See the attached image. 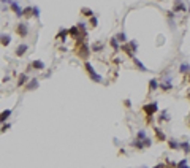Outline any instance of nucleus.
Here are the masks:
<instances>
[{"label":"nucleus","instance_id":"obj_1","mask_svg":"<svg viewBox=\"0 0 190 168\" xmlns=\"http://www.w3.org/2000/svg\"><path fill=\"white\" fill-rule=\"evenodd\" d=\"M120 51H124L128 57H135V52L138 51V41L136 40H130V41H127V43H124L120 46Z\"/></svg>","mask_w":190,"mask_h":168},{"label":"nucleus","instance_id":"obj_2","mask_svg":"<svg viewBox=\"0 0 190 168\" xmlns=\"http://www.w3.org/2000/svg\"><path fill=\"white\" fill-rule=\"evenodd\" d=\"M84 70H86V73L89 75V78H91L94 82H103V78L100 76L97 71H95L94 65L89 62V60H84Z\"/></svg>","mask_w":190,"mask_h":168},{"label":"nucleus","instance_id":"obj_3","mask_svg":"<svg viewBox=\"0 0 190 168\" xmlns=\"http://www.w3.org/2000/svg\"><path fill=\"white\" fill-rule=\"evenodd\" d=\"M143 113L147 117H154L159 113V103L157 102H149L146 105H143Z\"/></svg>","mask_w":190,"mask_h":168},{"label":"nucleus","instance_id":"obj_4","mask_svg":"<svg viewBox=\"0 0 190 168\" xmlns=\"http://www.w3.org/2000/svg\"><path fill=\"white\" fill-rule=\"evenodd\" d=\"M163 92H170L171 89H173V76H165V80H162L160 81V86H159Z\"/></svg>","mask_w":190,"mask_h":168},{"label":"nucleus","instance_id":"obj_5","mask_svg":"<svg viewBox=\"0 0 190 168\" xmlns=\"http://www.w3.org/2000/svg\"><path fill=\"white\" fill-rule=\"evenodd\" d=\"M7 3L10 5V8L14 11V14L18 16V18H21V16H24V8H22L21 5H19L18 2H16V0H8Z\"/></svg>","mask_w":190,"mask_h":168},{"label":"nucleus","instance_id":"obj_6","mask_svg":"<svg viewBox=\"0 0 190 168\" xmlns=\"http://www.w3.org/2000/svg\"><path fill=\"white\" fill-rule=\"evenodd\" d=\"M78 56H79L81 59H84V60H87V57L91 56V51H89V46H87V43H84L82 41V44H79L78 46V52H76Z\"/></svg>","mask_w":190,"mask_h":168},{"label":"nucleus","instance_id":"obj_7","mask_svg":"<svg viewBox=\"0 0 190 168\" xmlns=\"http://www.w3.org/2000/svg\"><path fill=\"white\" fill-rule=\"evenodd\" d=\"M173 11H174V13H186L187 7H186V3H184V0H174V3H173Z\"/></svg>","mask_w":190,"mask_h":168},{"label":"nucleus","instance_id":"obj_8","mask_svg":"<svg viewBox=\"0 0 190 168\" xmlns=\"http://www.w3.org/2000/svg\"><path fill=\"white\" fill-rule=\"evenodd\" d=\"M16 33L22 38L27 37V33H29V26H27V22H19L18 27H16Z\"/></svg>","mask_w":190,"mask_h":168},{"label":"nucleus","instance_id":"obj_9","mask_svg":"<svg viewBox=\"0 0 190 168\" xmlns=\"http://www.w3.org/2000/svg\"><path fill=\"white\" fill-rule=\"evenodd\" d=\"M40 87V80H38L37 76H33L32 80H29V82L25 84V89L27 91H35V89Z\"/></svg>","mask_w":190,"mask_h":168},{"label":"nucleus","instance_id":"obj_10","mask_svg":"<svg viewBox=\"0 0 190 168\" xmlns=\"http://www.w3.org/2000/svg\"><path fill=\"white\" fill-rule=\"evenodd\" d=\"M157 121H159V124H162V122H170V121H171V114L168 113V110L160 111V114H159V117H157Z\"/></svg>","mask_w":190,"mask_h":168},{"label":"nucleus","instance_id":"obj_11","mask_svg":"<svg viewBox=\"0 0 190 168\" xmlns=\"http://www.w3.org/2000/svg\"><path fill=\"white\" fill-rule=\"evenodd\" d=\"M27 51H29V44L27 43H21L18 48H16V51H14V54L18 56V57H22V56H24Z\"/></svg>","mask_w":190,"mask_h":168},{"label":"nucleus","instance_id":"obj_12","mask_svg":"<svg viewBox=\"0 0 190 168\" xmlns=\"http://www.w3.org/2000/svg\"><path fill=\"white\" fill-rule=\"evenodd\" d=\"M130 146L133 149H136V151H143V149H146V146H144V141L143 140H139V138H135L133 141L130 143Z\"/></svg>","mask_w":190,"mask_h":168},{"label":"nucleus","instance_id":"obj_13","mask_svg":"<svg viewBox=\"0 0 190 168\" xmlns=\"http://www.w3.org/2000/svg\"><path fill=\"white\" fill-rule=\"evenodd\" d=\"M132 60H133V65H135L139 71H143V73H146V71H149V68H147V67L144 65V64H143L139 59H136V57H132Z\"/></svg>","mask_w":190,"mask_h":168},{"label":"nucleus","instance_id":"obj_14","mask_svg":"<svg viewBox=\"0 0 190 168\" xmlns=\"http://www.w3.org/2000/svg\"><path fill=\"white\" fill-rule=\"evenodd\" d=\"M154 132H155V138H157L159 141H168V138H166V135L163 133V130H162L160 127H154Z\"/></svg>","mask_w":190,"mask_h":168},{"label":"nucleus","instance_id":"obj_15","mask_svg":"<svg viewBox=\"0 0 190 168\" xmlns=\"http://www.w3.org/2000/svg\"><path fill=\"white\" fill-rule=\"evenodd\" d=\"M30 67H32V68H35V70H44V68H46V64H44L43 60L37 59V60H32V62H30Z\"/></svg>","mask_w":190,"mask_h":168},{"label":"nucleus","instance_id":"obj_16","mask_svg":"<svg viewBox=\"0 0 190 168\" xmlns=\"http://www.w3.org/2000/svg\"><path fill=\"white\" fill-rule=\"evenodd\" d=\"M160 86V81L157 80V78H150L149 80V92H155Z\"/></svg>","mask_w":190,"mask_h":168},{"label":"nucleus","instance_id":"obj_17","mask_svg":"<svg viewBox=\"0 0 190 168\" xmlns=\"http://www.w3.org/2000/svg\"><path fill=\"white\" fill-rule=\"evenodd\" d=\"M179 73L184 75V76H187V75L190 73V64H189V62H182V64L179 65Z\"/></svg>","mask_w":190,"mask_h":168},{"label":"nucleus","instance_id":"obj_18","mask_svg":"<svg viewBox=\"0 0 190 168\" xmlns=\"http://www.w3.org/2000/svg\"><path fill=\"white\" fill-rule=\"evenodd\" d=\"M29 80H30V78L27 76L25 73H21V75H19V78H18V87H21V86H25V84L29 82Z\"/></svg>","mask_w":190,"mask_h":168},{"label":"nucleus","instance_id":"obj_19","mask_svg":"<svg viewBox=\"0 0 190 168\" xmlns=\"http://www.w3.org/2000/svg\"><path fill=\"white\" fill-rule=\"evenodd\" d=\"M10 43H11V37L8 33H2V35H0V44H2V46H8Z\"/></svg>","mask_w":190,"mask_h":168},{"label":"nucleus","instance_id":"obj_20","mask_svg":"<svg viewBox=\"0 0 190 168\" xmlns=\"http://www.w3.org/2000/svg\"><path fill=\"white\" fill-rule=\"evenodd\" d=\"M68 33H70L73 38H81V37H82L81 32H79V29H78V26H73L71 29H68ZM82 38H84V37H82Z\"/></svg>","mask_w":190,"mask_h":168},{"label":"nucleus","instance_id":"obj_21","mask_svg":"<svg viewBox=\"0 0 190 168\" xmlns=\"http://www.w3.org/2000/svg\"><path fill=\"white\" fill-rule=\"evenodd\" d=\"M179 149H182V151H184V154H190V141H187V140L181 141Z\"/></svg>","mask_w":190,"mask_h":168},{"label":"nucleus","instance_id":"obj_22","mask_svg":"<svg viewBox=\"0 0 190 168\" xmlns=\"http://www.w3.org/2000/svg\"><path fill=\"white\" fill-rule=\"evenodd\" d=\"M67 35H68V29H60L55 38H59L60 41H67Z\"/></svg>","mask_w":190,"mask_h":168},{"label":"nucleus","instance_id":"obj_23","mask_svg":"<svg viewBox=\"0 0 190 168\" xmlns=\"http://www.w3.org/2000/svg\"><path fill=\"white\" fill-rule=\"evenodd\" d=\"M179 141H177V140L176 138H170L168 140V146H170V149H173V151H177V149H179Z\"/></svg>","mask_w":190,"mask_h":168},{"label":"nucleus","instance_id":"obj_24","mask_svg":"<svg viewBox=\"0 0 190 168\" xmlns=\"http://www.w3.org/2000/svg\"><path fill=\"white\" fill-rule=\"evenodd\" d=\"M109 44H111V48H113L116 52H117V51H120V43L117 41V38H116V37H113V38L109 40Z\"/></svg>","mask_w":190,"mask_h":168},{"label":"nucleus","instance_id":"obj_25","mask_svg":"<svg viewBox=\"0 0 190 168\" xmlns=\"http://www.w3.org/2000/svg\"><path fill=\"white\" fill-rule=\"evenodd\" d=\"M11 113H13L11 110H5V111H2V113H0V122H7V119L11 116Z\"/></svg>","mask_w":190,"mask_h":168},{"label":"nucleus","instance_id":"obj_26","mask_svg":"<svg viewBox=\"0 0 190 168\" xmlns=\"http://www.w3.org/2000/svg\"><path fill=\"white\" fill-rule=\"evenodd\" d=\"M116 38H117V41L122 43V44L128 41V38H127V35H125V32H119V33L116 35Z\"/></svg>","mask_w":190,"mask_h":168},{"label":"nucleus","instance_id":"obj_27","mask_svg":"<svg viewBox=\"0 0 190 168\" xmlns=\"http://www.w3.org/2000/svg\"><path fill=\"white\" fill-rule=\"evenodd\" d=\"M78 29H79V32H81V35L82 37H87V30H86V24L84 22H78Z\"/></svg>","mask_w":190,"mask_h":168},{"label":"nucleus","instance_id":"obj_28","mask_svg":"<svg viewBox=\"0 0 190 168\" xmlns=\"http://www.w3.org/2000/svg\"><path fill=\"white\" fill-rule=\"evenodd\" d=\"M81 13L84 14V16H87V18H92V16H94V11L91 8H87V7H82L81 8Z\"/></svg>","mask_w":190,"mask_h":168},{"label":"nucleus","instance_id":"obj_29","mask_svg":"<svg viewBox=\"0 0 190 168\" xmlns=\"http://www.w3.org/2000/svg\"><path fill=\"white\" fill-rule=\"evenodd\" d=\"M136 138H139V140H146L147 138V133H146V130H144V128H141V130H138L136 132Z\"/></svg>","mask_w":190,"mask_h":168},{"label":"nucleus","instance_id":"obj_30","mask_svg":"<svg viewBox=\"0 0 190 168\" xmlns=\"http://www.w3.org/2000/svg\"><path fill=\"white\" fill-rule=\"evenodd\" d=\"M32 16L33 18H37V19H40V16H41V11L38 7H32Z\"/></svg>","mask_w":190,"mask_h":168},{"label":"nucleus","instance_id":"obj_31","mask_svg":"<svg viewBox=\"0 0 190 168\" xmlns=\"http://www.w3.org/2000/svg\"><path fill=\"white\" fill-rule=\"evenodd\" d=\"M92 51H94V52L103 51V44H102V43H94V44H92Z\"/></svg>","mask_w":190,"mask_h":168},{"label":"nucleus","instance_id":"obj_32","mask_svg":"<svg viewBox=\"0 0 190 168\" xmlns=\"http://www.w3.org/2000/svg\"><path fill=\"white\" fill-rule=\"evenodd\" d=\"M177 168H190L189 165H187V159L184 157L181 162H177Z\"/></svg>","mask_w":190,"mask_h":168},{"label":"nucleus","instance_id":"obj_33","mask_svg":"<svg viewBox=\"0 0 190 168\" xmlns=\"http://www.w3.org/2000/svg\"><path fill=\"white\" fill-rule=\"evenodd\" d=\"M166 168H177V162L168 160V162H166Z\"/></svg>","mask_w":190,"mask_h":168},{"label":"nucleus","instance_id":"obj_34","mask_svg":"<svg viewBox=\"0 0 190 168\" xmlns=\"http://www.w3.org/2000/svg\"><path fill=\"white\" fill-rule=\"evenodd\" d=\"M166 18H168V19H174V18H176V13H174L173 10L166 11Z\"/></svg>","mask_w":190,"mask_h":168},{"label":"nucleus","instance_id":"obj_35","mask_svg":"<svg viewBox=\"0 0 190 168\" xmlns=\"http://www.w3.org/2000/svg\"><path fill=\"white\" fill-rule=\"evenodd\" d=\"M91 26L94 27V29H95V27H97V26H98V19H97V18H95V16H92V18H91Z\"/></svg>","mask_w":190,"mask_h":168},{"label":"nucleus","instance_id":"obj_36","mask_svg":"<svg viewBox=\"0 0 190 168\" xmlns=\"http://www.w3.org/2000/svg\"><path fill=\"white\" fill-rule=\"evenodd\" d=\"M24 16H27V18L32 16V7H25L24 8Z\"/></svg>","mask_w":190,"mask_h":168},{"label":"nucleus","instance_id":"obj_37","mask_svg":"<svg viewBox=\"0 0 190 168\" xmlns=\"http://www.w3.org/2000/svg\"><path fill=\"white\" fill-rule=\"evenodd\" d=\"M144 146H146V148H150V146H152V140H150L149 136L144 140Z\"/></svg>","mask_w":190,"mask_h":168},{"label":"nucleus","instance_id":"obj_38","mask_svg":"<svg viewBox=\"0 0 190 168\" xmlns=\"http://www.w3.org/2000/svg\"><path fill=\"white\" fill-rule=\"evenodd\" d=\"M124 106H125V108H132V102L128 98H125L124 100Z\"/></svg>","mask_w":190,"mask_h":168},{"label":"nucleus","instance_id":"obj_39","mask_svg":"<svg viewBox=\"0 0 190 168\" xmlns=\"http://www.w3.org/2000/svg\"><path fill=\"white\" fill-rule=\"evenodd\" d=\"M10 127H11V125L8 124V122H5V124H3V127H2V130H0V132H7Z\"/></svg>","mask_w":190,"mask_h":168},{"label":"nucleus","instance_id":"obj_40","mask_svg":"<svg viewBox=\"0 0 190 168\" xmlns=\"http://www.w3.org/2000/svg\"><path fill=\"white\" fill-rule=\"evenodd\" d=\"M187 80H189V82H190V73L187 75Z\"/></svg>","mask_w":190,"mask_h":168},{"label":"nucleus","instance_id":"obj_41","mask_svg":"<svg viewBox=\"0 0 190 168\" xmlns=\"http://www.w3.org/2000/svg\"><path fill=\"white\" fill-rule=\"evenodd\" d=\"M187 97H189V98H190V92H189V94H187Z\"/></svg>","mask_w":190,"mask_h":168},{"label":"nucleus","instance_id":"obj_42","mask_svg":"<svg viewBox=\"0 0 190 168\" xmlns=\"http://www.w3.org/2000/svg\"><path fill=\"white\" fill-rule=\"evenodd\" d=\"M189 127H190V121H189Z\"/></svg>","mask_w":190,"mask_h":168},{"label":"nucleus","instance_id":"obj_43","mask_svg":"<svg viewBox=\"0 0 190 168\" xmlns=\"http://www.w3.org/2000/svg\"><path fill=\"white\" fill-rule=\"evenodd\" d=\"M144 168H147V166H144Z\"/></svg>","mask_w":190,"mask_h":168}]
</instances>
